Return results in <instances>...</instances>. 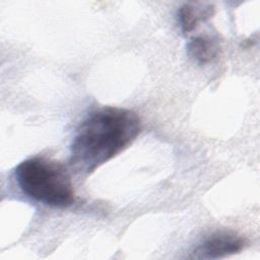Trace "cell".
Masks as SVG:
<instances>
[{"label": "cell", "mask_w": 260, "mask_h": 260, "mask_svg": "<svg viewBox=\"0 0 260 260\" xmlns=\"http://www.w3.org/2000/svg\"><path fill=\"white\" fill-rule=\"evenodd\" d=\"M141 121L128 109L104 107L79 125L70 146V165L89 174L127 148L139 135Z\"/></svg>", "instance_id": "cell-1"}, {"label": "cell", "mask_w": 260, "mask_h": 260, "mask_svg": "<svg viewBox=\"0 0 260 260\" xmlns=\"http://www.w3.org/2000/svg\"><path fill=\"white\" fill-rule=\"evenodd\" d=\"M14 175L22 192L38 202L53 207H67L75 201L71 176L57 160L31 157L21 161Z\"/></svg>", "instance_id": "cell-2"}, {"label": "cell", "mask_w": 260, "mask_h": 260, "mask_svg": "<svg viewBox=\"0 0 260 260\" xmlns=\"http://www.w3.org/2000/svg\"><path fill=\"white\" fill-rule=\"evenodd\" d=\"M245 240L232 231H216L206 236L193 251L194 258H220L242 251Z\"/></svg>", "instance_id": "cell-3"}, {"label": "cell", "mask_w": 260, "mask_h": 260, "mask_svg": "<svg viewBox=\"0 0 260 260\" xmlns=\"http://www.w3.org/2000/svg\"><path fill=\"white\" fill-rule=\"evenodd\" d=\"M220 46L217 39L200 35L193 37L187 44V53L194 61L199 64H207L213 61L219 54Z\"/></svg>", "instance_id": "cell-4"}, {"label": "cell", "mask_w": 260, "mask_h": 260, "mask_svg": "<svg viewBox=\"0 0 260 260\" xmlns=\"http://www.w3.org/2000/svg\"><path fill=\"white\" fill-rule=\"evenodd\" d=\"M213 8H196L192 4H184L178 10V19L184 34L194 30L198 23L211 16Z\"/></svg>", "instance_id": "cell-5"}]
</instances>
